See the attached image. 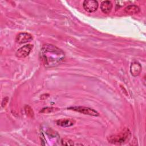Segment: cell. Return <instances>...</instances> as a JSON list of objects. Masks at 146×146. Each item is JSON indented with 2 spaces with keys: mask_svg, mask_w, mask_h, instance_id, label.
Segmentation results:
<instances>
[{
  "mask_svg": "<svg viewBox=\"0 0 146 146\" xmlns=\"http://www.w3.org/2000/svg\"><path fill=\"white\" fill-rule=\"evenodd\" d=\"M64 57V52L56 46L51 44H43L40 51V60L46 68L58 66Z\"/></svg>",
  "mask_w": 146,
  "mask_h": 146,
  "instance_id": "obj_1",
  "label": "cell"
},
{
  "mask_svg": "<svg viewBox=\"0 0 146 146\" xmlns=\"http://www.w3.org/2000/svg\"><path fill=\"white\" fill-rule=\"evenodd\" d=\"M131 136V133L128 129H125L122 133L108 137V140L112 144H123L127 140H128Z\"/></svg>",
  "mask_w": 146,
  "mask_h": 146,
  "instance_id": "obj_2",
  "label": "cell"
},
{
  "mask_svg": "<svg viewBox=\"0 0 146 146\" xmlns=\"http://www.w3.org/2000/svg\"><path fill=\"white\" fill-rule=\"evenodd\" d=\"M68 109L72 110L73 111H77L85 115H91L94 116H97L99 115V113L96 111L89 107L78 106V107H70V108H68Z\"/></svg>",
  "mask_w": 146,
  "mask_h": 146,
  "instance_id": "obj_3",
  "label": "cell"
},
{
  "mask_svg": "<svg viewBox=\"0 0 146 146\" xmlns=\"http://www.w3.org/2000/svg\"><path fill=\"white\" fill-rule=\"evenodd\" d=\"M33 48L32 44H26L19 48L16 52L15 55L18 58H23L29 55Z\"/></svg>",
  "mask_w": 146,
  "mask_h": 146,
  "instance_id": "obj_4",
  "label": "cell"
},
{
  "mask_svg": "<svg viewBox=\"0 0 146 146\" xmlns=\"http://www.w3.org/2000/svg\"><path fill=\"white\" fill-rule=\"evenodd\" d=\"M83 7L87 12H94L98 9V2L95 0L84 1L83 2Z\"/></svg>",
  "mask_w": 146,
  "mask_h": 146,
  "instance_id": "obj_5",
  "label": "cell"
},
{
  "mask_svg": "<svg viewBox=\"0 0 146 146\" xmlns=\"http://www.w3.org/2000/svg\"><path fill=\"white\" fill-rule=\"evenodd\" d=\"M33 39V36L27 33H21L15 38V41L19 44H23L31 41Z\"/></svg>",
  "mask_w": 146,
  "mask_h": 146,
  "instance_id": "obj_6",
  "label": "cell"
},
{
  "mask_svg": "<svg viewBox=\"0 0 146 146\" xmlns=\"http://www.w3.org/2000/svg\"><path fill=\"white\" fill-rule=\"evenodd\" d=\"M142 70L141 64L137 62H133L130 67V72L133 76H138Z\"/></svg>",
  "mask_w": 146,
  "mask_h": 146,
  "instance_id": "obj_7",
  "label": "cell"
},
{
  "mask_svg": "<svg viewBox=\"0 0 146 146\" xmlns=\"http://www.w3.org/2000/svg\"><path fill=\"white\" fill-rule=\"evenodd\" d=\"M75 120L71 119H62L56 121L57 125L63 127H68L73 125L75 124Z\"/></svg>",
  "mask_w": 146,
  "mask_h": 146,
  "instance_id": "obj_8",
  "label": "cell"
},
{
  "mask_svg": "<svg viewBox=\"0 0 146 146\" xmlns=\"http://www.w3.org/2000/svg\"><path fill=\"white\" fill-rule=\"evenodd\" d=\"M112 8V4L109 1H103L100 5V9L103 13L108 14L111 12Z\"/></svg>",
  "mask_w": 146,
  "mask_h": 146,
  "instance_id": "obj_9",
  "label": "cell"
},
{
  "mask_svg": "<svg viewBox=\"0 0 146 146\" xmlns=\"http://www.w3.org/2000/svg\"><path fill=\"white\" fill-rule=\"evenodd\" d=\"M125 12L128 14H136L139 13L140 8L134 5H128L125 8Z\"/></svg>",
  "mask_w": 146,
  "mask_h": 146,
  "instance_id": "obj_10",
  "label": "cell"
},
{
  "mask_svg": "<svg viewBox=\"0 0 146 146\" xmlns=\"http://www.w3.org/2000/svg\"><path fill=\"white\" fill-rule=\"evenodd\" d=\"M24 109H25V113L27 116L30 117H33L34 116V112L30 106H29V105H26L25 106Z\"/></svg>",
  "mask_w": 146,
  "mask_h": 146,
  "instance_id": "obj_11",
  "label": "cell"
},
{
  "mask_svg": "<svg viewBox=\"0 0 146 146\" xmlns=\"http://www.w3.org/2000/svg\"><path fill=\"white\" fill-rule=\"evenodd\" d=\"M58 110V108H54V107H46V108H43L40 111V112L41 113H48L50 112H52L54 111H56Z\"/></svg>",
  "mask_w": 146,
  "mask_h": 146,
  "instance_id": "obj_12",
  "label": "cell"
},
{
  "mask_svg": "<svg viewBox=\"0 0 146 146\" xmlns=\"http://www.w3.org/2000/svg\"><path fill=\"white\" fill-rule=\"evenodd\" d=\"M62 142V144L64 145H74L73 141L69 139H67V138H64L61 141Z\"/></svg>",
  "mask_w": 146,
  "mask_h": 146,
  "instance_id": "obj_13",
  "label": "cell"
},
{
  "mask_svg": "<svg viewBox=\"0 0 146 146\" xmlns=\"http://www.w3.org/2000/svg\"><path fill=\"white\" fill-rule=\"evenodd\" d=\"M8 100H9V98L7 97H6V98H5L3 99L2 102V107H4L6 105V104H7V103L8 102Z\"/></svg>",
  "mask_w": 146,
  "mask_h": 146,
  "instance_id": "obj_14",
  "label": "cell"
}]
</instances>
